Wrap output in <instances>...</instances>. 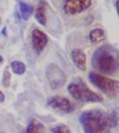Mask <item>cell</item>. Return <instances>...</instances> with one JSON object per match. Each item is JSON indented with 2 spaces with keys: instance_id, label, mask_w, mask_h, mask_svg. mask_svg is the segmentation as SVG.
<instances>
[{
  "instance_id": "obj_13",
  "label": "cell",
  "mask_w": 119,
  "mask_h": 133,
  "mask_svg": "<svg viewBox=\"0 0 119 133\" xmlns=\"http://www.w3.org/2000/svg\"><path fill=\"white\" fill-rule=\"evenodd\" d=\"M25 133H44V126L42 122H39V121H31L29 125L26 126V130Z\"/></svg>"
},
{
  "instance_id": "obj_4",
  "label": "cell",
  "mask_w": 119,
  "mask_h": 133,
  "mask_svg": "<svg viewBox=\"0 0 119 133\" xmlns=\"http://www.w3.org/2000/svg\"><path fill=\"white\" fill-rule=\"evenodd\" d=\"M89 79L94 86H97L98 89L102 90L105 94L111 96V97H112V96H116V93H118V81L107 78V76H104V75L97 74V72H90Z\"/></svg>"
},
{
  "instance_id": "obj_8",
  "label": "cell",
  "mask_w": 119,
  "mask_h": 133,
  "mask_svg": "<svg viewBox=\"0 0 119 133\" xmlns=\"http://www.w3.org/2000/svg\"><path fill=\"white\" fill-rule=\"evenodd\" d=\"M32 47H33V50L36 53H42L44 49H46V46L48 43V37L47 35L44 33L43 31H40V29H33L32 31Z\"/></svg>"
},
{
  "instance_id": "obj_2",
  "label": "cell",
  "mask_w": 119,
  "mask_h": 133,
  "mask_svg": "<svg viewBox=\"0 0 119 133\" xmlns=\"http://www.w3.org/2000/svg\"><path fill=\"white\" fill-rule=\"evenodd\" d=\"M85 133H108V115L101 110H89L79 116Z\"/></svg>"
},
{
  "instance_id": "obj_16",
  "label": "cell",
  "mask_w": 119,
  "mask_h": 133,
  "mask_svg": "<svg viewBox=\"0 0 119 133\" xmlns=\"http://www.w3.org/2000/svg\"><path fill=\"white\" fill-rule=\"evenodd\" d=\"M108 122H109V128L111 126H114V128L118 126V111L116 110L111 112V115L108 116Z\"/></svg>"
},
{
  "instance_id": "obj_20",
  "label": "cell",
  "mask_w": 119,
  "mask_h": 133,
  "mask_svg": "<svg viewBox=\"0 0 119 133\" xmlns=\"http://www.w3.org/2000/svg\"><path fill=\"white\" fill-rule=\"evenodd\" d=\"M0 22H2V19H0Z\"/></svg>"
},
{
  "instance_id": "obj_19",
  "label": "cell",
  "mask_w": 119,
  "mask_h": 133,
  "mask_svg": "<svg viewBox=\"0 0 119 133\" xmlns=\"http://www.w3.org/2000/svg\"><path fill=\"white\" fill-rule=\"evenodd\" d=\"M3 61H4V60H3V57L0 56V64H3Z\"/></svg>"
},
{
  "instance_id": "obj_7",
  "label": "cell",
  "mask_w": 119,
  "mask_h": 133,
  "mask_svg": "<svg viewBox=\"0 0 119 133\" xmlns=\"http://www.w3.org/2000/svg\"><path fill=\"white\" fill-rule=\"evenodd\" d=\"M90 6H92V0H64V11L71 15L80 14Z\"/></svg>"
},
{
  "instance_id": "obj_11",
  "label": "cell",
  "mask_w": 119,
  "mask_h": 133,
  "mask_svg": "<svg viewBox=\"0 0 119 133\" xmlns=\"http://www.w3.org/2000/svg\"><path fill=\"white\" fill-rule=\"evenodd\" d=\"M89 39L93 44H98L101 42L105 40V32L102 29H93L92 32L89 33Z\"/></svg>"
},
{
  "instance_id": "obj_3",
  "label": "cell",
  "mask_w": 119,
  "mask_h": 133,
  "mask_svg": "<svg viewBox=\"0 0 119 133\" xmlns=\"http://www.w3.org/2000/svg\"><path fill=\"white\" fill-rule=\"evenodd\" d=\"M68 91L73 98L76 100H82L85 103H101L102 97L100 94L94 93L86 86V83L80 79H75L73 82L69 83L68 86Z\"/></svg>"
},
{
  "instance_id": "obj_18",
  "label": "cell",
  "mask_w": 119,
  "mask_h": 133,
  "mask_svg": "<svg viewBox=\"0 0 119 133\" xmlns=\"http://www.w3.org/2000/svg\"><path fill=\"white\" fill-rule=\"evenodd\" d=\"M4 94H3V91H0V103H3V101H4Z\"/></svg>"
},
{
  "instance_id": "obj_10",
  "label": "cell",
  "mask_w": 119,
  "mask_h": 133,
  "mask_svg": "<svg viewBox=\"0 0 119 133\" xmlns=\"http://www.w3.org/2000/svg\"><path fill=\"white\" fill-rule=\"evenodd\" d=\"M35 18L40 25H46L47 24V17H46V3L40 2L39 6L35 10Z\"/></svg>"
},
{
  "instance_id": "obj_14",
  "label": "cell",
  "mask_w": 119,
  "mask_h": 133,
  "mask_svg": "<svg viewBox=\"0 0 119 133\" xmlns=\"http://www.w3.org/2000/svg\"><path fill=\"white\" fill-rule=\"evenodd\" d=\"M11 66V71H13L14 74H17V75H22V74H25V71H26V66L24 62L21 61H13L10 64Z\"/></svg>"
},
{
  "instance_id": "obj_17",
  "label": "cell",
  "mask_w": 119,
  "mask_h": 133,
  "mask_svg": "<svg viewBox=\"0 0 119 133\" xmlns=\"http://www.w3.org/2000/svg\"><path fill=\"white\" fill-rule=\"evenodd\" d=\"M10 85V74L9 71H6L4 72V86H9Z\"/></svg>"
},
{
  "instance_id": "obj_15",
  "label": "cell",
  "mask_w": 119,
  "mask_h": 133,
  "mask_svg": "<svg viewBox=\"0 0 119 133\" xmlns=\"http://www.w3.org/2000/svg\"><path fill=\"white\" fill-rule=\"evenodd\" d=\"M51 133H71V129L67 125H57L51 129Z\"/></svg>"
},
{
  "instance_id": "obj_1",
  "label": "cell",
  "mask_w": 119,
  "mask_h": 133,
  "mask_svg": "<svg viewBox=\"0 0 119 133\" xmlns=\"http://www.w3.org/2000/svg\"><path fill=\"white\" fill-rule=\"evenodd\" d=\"M116 50L112 46H102L97 49L93 54L92 62L97 74L104 75H112L118 69V57Z\"/></svg>"
},
{
  "instance_id": "obj_6",
  "label": "cell",
  "mask_w": 119,
  "mask_h": 133,
  "mask_svg": "<svg viewBox=\"0 0 119 133\" xmlns=\"http://www.w3.org/2000/svg\"><path fill=\"white\" fill-rule=\"evenodd\" d=\"M47 105L55 111H60L62 114H71L73 111V104L67 97L62 96H53L47 100Z\"/></svg>"
},
{
  "instance_id": "obj_9",
  "label": "cell",
  "mask_w": 119,
  "mask_h": 133,
  "mask_svg": "<svg viewBox=\"0 0 119 133\" xmlns=\"http://www.w3.org/2000/svg\"><path fill=\"white\" fill-rule=\"evenodd\" d=\"M71 57H72L73 64H75L79 69H82V71H85V69H86V56H85V53L82 51L80 49L72 50Z\"/></svg>"
},
{
  "instance_id": "obj_5",
  "label": "cell",
  "mask_w": 119,
  "mask_h": 133,
  "mask_svg": "<svg viewBox=\"0 0 119 133\" xmlns=\"http://www.w3.org/2000/svg\"><path fill=\"white\" fill-rule=\"evenodd\" d=\"M46 75H47V81H48V85H50L51 89H58L67 81V76L62 72V69L58 68L55 64H50L47 66Z\"/></svg>"
},
{
  "instance_id": "obj_12",
  "label": "cell",
  "mask_w": 119,
  "mask_h": 133,
  "mask_svg": "<svg viewBox=\"0 0 119 133\" xmlns=\"http://www.w3.org/2000/svg\"><path fill=\"white\" fill-rule=\"evenodd\" d=\"M18 8H19L18 12H19V15H21L22 19H28L32 15V12H33L32 6H29V4H26L24 2H18Z\"/></svg>"
}]
</instances>
